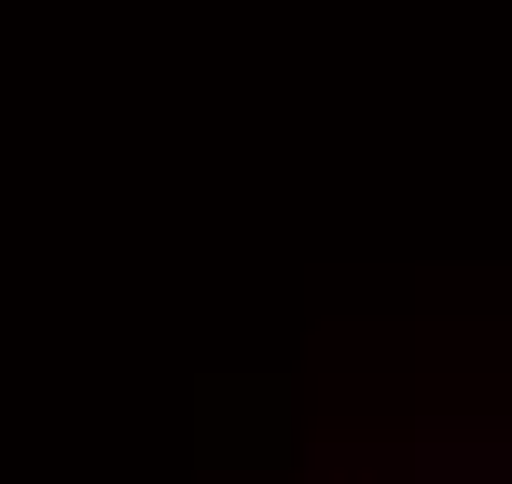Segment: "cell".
Masks as SVG:
<instances>
[{"label": "cell", "mask_w": 512, "mask_h": 484, "mask_svg": "<svg viewBox=\"0 0 512 484\" xmlns=\"http://www.w3.org/2000/svg\"><path fill=\"white\" fill-rule=\"evenodd\" d=\"M485 484H512V471H485Z\"/></svg>", "instance_id": "6da1fadb"}]
</instances>
